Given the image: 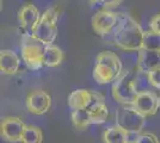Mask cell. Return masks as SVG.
<instances>
[{
    "label": "cell",
    "instance_id": "obj_21",
    "mask_svg": "<svg viewBox=\"0 0 160 143\" xmlns=\"http://www.w3.org/2000/svg\"><path fill=\"white\" fill-rule=\"evenodd\" d=\"M135 143H160L158 137L152 132H142L136 137V140L134 141Z\"/></svg>",
    "mask_w": 160,
    "mask_h": 143
},
{
    "label": "cell",
    "instance_id": "obj_1",
    "mask_svg": "<svg viewBox=\"0 0 160 143\" xmlns=\"http://www.w3.org/2000/svg\"><path fill=\"white\" fill-rule=\"evenodd\" d=\"M145 31L140 24L130 16L123 14L122 23L113 36V43L124 51H140L143 49Z\"/></svg>",
    "mask_w": 160,
    "mask_h": 143
},
{
    "label": "cell",
    "instance_id": "obj_8",
    "mask_svg": "<svg viewBox=\"0 0 160 143\" xmlns=\"http://www.w3.org/2000/svg\"><path fill=\"white\" fill-rule=\"evenodd\" d=\"M0 128H1V136L5 141L17 143L22 142L27 125L19 117H5L1 121Z\"/></svg>",
    "mask_w": 160,
    "mask_h": 143
},
{
    "label": "cell",
    "instance_id": "obj_5",
    "mask_svg": "<svg viewBox=\"0 0 160 143\" xmlns=\"http://www.w3.org/2000/svg\"><path fill=\"white\" fill-rule=\"evenodd\" d=\"M111 93L113 99L120 102L121 105L132 106L134 104L139 94V88L135 80L130 76V72L128 69H123L117 80L112 83Z\"/></svg>",
    "mask_w": 160,
    "mask_h": 143
},
{
    "label": "cell",
    "instance_id": "obj_17",
    "mask_svg": "<svg viewBox=\"0 0 160 143\" xmlns=\"http://www.w3.org/2000/svg\"><path fill=\"white\" fill-rule=\"evenodd\" d=\"M129 134L120 128L118 125H113L104 131V143H129Z\"/></svg>",
    "mask_w": 160,
    "mask_h": 143
},
{
    "label": "cell",
    "instance_id": "obj_7",
    "mask_svg": "<svg viewBox=\"0 0 160 143\" xmlns=\"http://www.w3.org/2000/svg\"><path fill=\"white\" fill-rule=\"evenodd\" d=\"M123 14L116 13L110 10H102L97 11L92 17V27L94 32L102 37H107L117 32L121 23H122Z\"/></svg>",
    "mask_w": 160,
    "mask_h": 143
},
{
    "label": "cell",
    "instance_id": "obj_2",
    "mask_svg": "<svg viewBox=\"0 0 160 143\" xmlns=\"http://www.w3.org/2000/svg\"><path fill=\"white\" fill-rule=\"evenodd\" d=\"M122 72V62L116 53L103 50L96 57L93 78L100 85H107L112 81L115 82Z\"/></svg>",
    "mask_w": 160,
    "mask_h": 143
},
{
    "label": "cell",
    "instance_id": "obj_3",
    "mask_svg": "<svg viewBox=\"0 0 160 143\" xmlns=\"http://www.w3.org/2000/svg\"><path fill=\"white\" fill-rule=\"evenodd\" d=\"M60 8L52 6L47 8L41 18L37 27L33 31V36L44 45H52L58 36V21L60 17Z\"/></svg>",
    "mask_w": 160,
    "mask_h": 143
},
{
    "label": "cell",
    "instance_id": "obj_6",
    "mask_svg": "<svg viewBox=\"0 0 160 143\" xmlns=\"http://www.w3.org/2000/svg\"><path fill=\"white\" fill-rule=\"evenodd\" d=\"M146 124V117L141 115L133 106L121 105L116 111V125L127 131L128 134L140 135Z\"/></svg>",
    "mask_w": 160,
    "mask_h": 143
},
{
    "label": "cell",
    "instance_id": "obj_10",
    "mask_svg": "<svg viewBox=\"0 0 160 143\" xmlns=\"http://www.w3.org/2000/svg\"><path fill=\"white\" fill-rule=\"evenodd\" d=\"M27 109L32 115H44L52 107V97L43 89H35L27 95Z\"/></svg>",
    "mask_w": 160,
    "mask_h": 143
},
{
    "label": "cell",
    "instance_id": "obj_16",
    "mask_svg": "<svg viewBox=\"0 0 160 143\" xmlns=\"http://www.w3.org/2000/svg\"><path fill=\"white\" fill-rule=\"evenodd\" d=\"M65 60V53L55 44L46 45L43 54V64L47 67H58Z\"/></svg>",
    "mask_w": 160,
    "mask_h": 143
},
{
    "label": "cell",
    "instance_id": "obj_15",
    "mask_svg": "<svg viewBox=\"0 0 160 143\" xmlns=\"http://www.w3.org/2000/svg\"><path fill=\"white\" fill-rule=\"evenodd\" d=\"M20 67V59L12 50L0 51V69L1 73L6 75H13L18 72Z\"/></svg>",
    "mask_w": 160,
    "mask_h": 143
},
{
    "label": "cell",
    "instance_id": "obj_18",
    "mask_svg": "<svg viewBox=\"0 0 160 143\" xmlns=\"http://www.w3.org/2000/svg\"><path fill=\"white\" fill-rule=\"evenodd\" d=\"M71 118H72V123H73L74 126L77 129H86L90 124H92L91 119H90V115H88V110H75V111H72Z\"/></svg>",
    "mask_w": 160,
    "mask_h": 143
},
{
    "label": "cell",
    "instance_id": "obj_12",
    "mask_svg": "<svg viewBox=\"0 0 160 143\" xmlns=\"http://www.w3.org/2000/svg\"><path fill=\"white\" fill-rule=\"evenodd\" d=\"M160 68V51L141 49L138 55L136 70L140 74L148 75L154 69Z\"/></svg>",
    "mask_w": 160,
    "mask_h": 143
},
{
    "label": "cell",
    "instance_id": "obj_11",
    "mask_svg": "<svg viewBox=\"0 0 160 143\" xmlns=\"http://www.w3.org/2000/svg\"><path fill=\"white\" fill-rule=\"evenodd\" d=\"M41 18H42V14L40 13L38 8L32 4L24 5L19 10V13H18V21H19L20 26L27 31L25 34H33Z\"/></svg>",
    "mask_w": 160,
    "mask_h": 143
},
{
    "label": "cell",
    "instance_id": "obj_4",
    "mask_svg": "<svg viewBox=\"0 0 160 143\" xmlns=\"http://www.w3.org/2000/svg\"><path fill=\"white\" fill-rule=\"evenodd\" d=\"M46 45L38 41L33 35L23 34L20 40L22 59L28 67L33 70L40 69L43 64V54Z\"/></svg>",
    "mask_w": 160,
    "mask_h": 143
},
{
    "label": "cell",
    "instance_id": "obj_13",
    "mask_svg": "<svg viewBox=\"0 0 160 143\" xmlns=\"http://www.w3.org/2000/svg\"><path fill=\"white\" fill-rule=\"evenodd\" d=\"M94 99V92H91L88 89H75L68 95V105L72 109L75 110H88L92 105Z\"/></svg>",
    "mask_w": 160,
    "mask_h": 143
},
{
    "label": "cell",
    "instance_id": "obj_14",
    "mask_svg": "<svg viewBox=\"0 0 160 143\" xmlns=\"http://www.w3.org/2000/svg\"><path fill=\"white\" fill-rule=\"evenodd\" d=\"M88 115L92 124H102L107 121L109 116V109L105 105V99L99 92H94V99L88 109Z\"/></svg>",
    "mask_w": 160,
    "mask_h": 143
},
{
    "label": "cell",
    "instance_id": "obj_23",
    "mask_svg": "<svg viewBox=\"0 0 160 143\" xmlns=\"http://www.w3.org/2000/svg\"><path fill=\"white\" fill-rule=\"evenodd\" d=\"M149 27H151V31L160 35V13L155 14L153 18L151 19V21H149Z\"/></svg>",
    "mask_w": 160,
    "mask_h": 143
},
{
    "label": "cell",
    "instance_id": "obj_19",
    "mask_svg": "<svg viewBox=\"0 0 160 143\" xmlns=\"http://www.w3.org/2000/svg\"><path fill=\"white\" fill-rule=\"evenodd\" d=\"M43 132L36 125H27L24 135L22 138V143H42Z\"/></svg>",
    "mask_w": 160,
    "mask_h": 143
},
{
    "label": "cell",
    "instance_id": "obj_20",
    "mask_svg": "<svg viewBox=\"0 0 160 143\" xmlns=\"http://www.w3.org/2000/svg\"><path fill=\"white\" fill-rule=\"evenodd\" d=\"M143 49L160 51V35L148 30L145 31V40H143Z\"/></svg>",
    "mask_w": 160,
    "mask_h": 143
},
{
    "label": "cell",
    "instance_id": "obj_22",
    "mask_svg": "<svg viewBox=\"0 0 160 143\" xmlns=\"http://www.w3.org/2000/svg\"><path fill=\"white\" fill-rule=\"evenodd\" d=\"M148 80L154 88L160 89V68L154 69L153 72H151L148 74Z\"/></svg>",
    "mask_w": 160,
    "mask_h": 143
},
{
    "label": "cell",
    "instance_id": "obj_9",
    "mask_svg": "<svg viewBox=\"0 0 160 143\" xmlns=\"http://www.w3.org/2000/svg\"><path fill=\"white\" fill-rule=\"evenodd\" d=\"M132 106L145 117L154 116L160 107V97L152 91H140Z\"/></svg>",
    "mask_w": 160,
    "mask_h": 143
},
{
    "label": "cell",
    "instance_id": "obj_24",
    "mask_svg": "<svg viewBox=\"0 0 160 143\" xmlns=\"http://www.w3.org/2000/svg\"><path fill=\"white\" fill-rule=\"evenodd\" d=\"M129 143H135V142H129Z\"/></svg>",
    "mask_w": 160,
    "mask_h": 143
}]
</instances>
